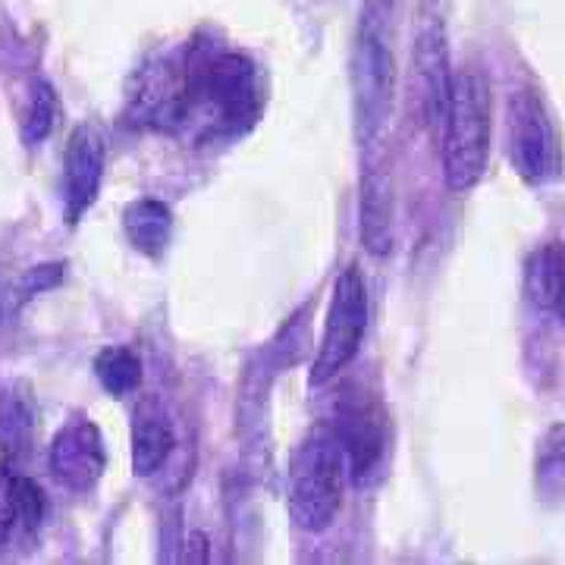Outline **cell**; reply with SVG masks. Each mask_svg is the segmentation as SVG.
<instances>
[{
	"instance_id": "6da1fadb",
	"label": "cell",
	"mask_w": 565,
	"mask_h": 565,
	"mask_svg": "<svg viewBox=\"0 0 565 565\" xmlns=\"http://www.w3.org/2000/svg\"><path fill=\"white\" fill-rule=\"evenodd\" d=\"M262 114V79L255 63L236 51H189L180 61L177 129L195 136H243Z\"/></svg>"
},
{
	"instance_id": "7a4b0ae2",
	"label": "cell",
	"mask_w": 565,
	"mask_h": 565,
	"mask_svg": "<svg viewBox=\"0 0 565 565\" xmlns=\"http://www.w3.org/2000/svg\"><path fill=\"white\" fill-rule=\"evenodd\" d=\"M396 0H364L352 39L349 85L355 139L364 148L384 136L396 104V54H393Z\"/></svg>"
},
{
	"instance_id": "3957f363",
	"label": "cell",
	"mask_w": 565,
	"mask_h": 565,
	"mask_svg": "<svg viewBox=\"0 0 565 565\" xmlns=\"http://www.w3.org/2000/svg\"><path fill=\"white\" fill-rule=\"evenodd\" d=\"M493 139V92L484 70L462 66L452 79V102L444 122V177L452 192H471L484 180Z\"/></svg>"
},
{
	"instance_id": "277c9868",
	"label": "cell",
	"mask_w": 565,
	"mask_h": 565,
	"mask_svg": "<svg viewBox=\"0 0 565 565\" xmlns=\"http://www.w3.org/2000/svg\"><path fill=\"white\" fill-rule=\"evenodd\" d=\"M349 475L343 446L330 434V427H318L296 446L289 471H286V512L289 522L321 534L333 525L343 505V484Z\"/></svg>"
},
{
	"instance_id": "5b68a950",
	"label": "cell",
	"mask_w": 565,
	"mask_h": 565,
	"mask_svg": "<svg viewBox=\"0 0 565 565\" xmlns=\"http://www.w3.org/2000/svg\"><path fill=\"white\" fill-rule=\"evenodd\" d=\"M505 136L509 161L527 185H550L563 177L565 154L559 126L537 85H522L509 95Z\"/></svg>"
},
{
	"instance_id": "8992f818",
	"label": "cell",
	"mask_w": 565,
	"mask_h": 565,
	"mask_svg": "<svg viewBox=\"0 0 565 565\" xmlns=\"http://www.w3.org/2000/svg\"><path fill=\"white\" fill-rule=\"evenodd\" d=\"M364 333H367V282L362 270L349 264L333 280L321 345L311 362V386H323L333 377H340L345 367L355 362Z\"/></svg>"
},
{
	"instance_id": "52a82bcc",
	"label": "cell",
	"mask_w": 565,
	"mask_h": 565,
	"mask_svg": "<svg viewBox=\"0 0 565 565\" xmlns=\"http://www.w3.org/2000/svg\"><path fill=\"white\" fill-rule=\"evenodd\" d=\"M330 434L343 446L349 478L355 484H364L374 478L386 452V415L362 390H349L337 403V415L330 424Z\"/></svg>"
},
{
	"instance_id": "ba28073f",
	"label": "cell",
	"mask_w": 565,
	"mask_h": 565,
	"mask_svg": "<svg viewBox=\"0 0 565 565\" xmlns=\"http://www.w3.org/2000/svg\"><path fill=\"white\" fill-rule=\"evenodd\" d=\"M452 79L456 73L449 66L444 25L434 17H427L418 25L415 44H412V85H415V102L427 129H444L449 102H452Z\"/></svg>"
},
{
	"instance_id": "9c48e42d",
	"label": "cell",
	"mask_w": 565,
	"mask_h": 565,
	"mask_svg": "<svg viewBox=\"0 0 565 565\" xmlns=\"http://www.w3.org/2000/svg\"><path fill=\"white\" fill-rule=\"evenodd\" d=\"M47 465L54 478L70 490H92L102 481L107 468V449L98 424L92 418H70L54 434V444L47 452Z\"/></svg>"
},
{
	"instance_id": "30bf717a",
	"label": "cell",
	"mask_w": 565,
	"mask_h": 565,
	"mask_svg": "<svg viewBox=\"0 0 565 565\" xmlns=\"http://www.w3.org/2000/svg\"><path fill=\"white\" fill-rule=\"evenodd\" d=\"M104 180V139L88 122L73 129L63 158V214L70 223H79L102 192Z\"/></svg>"
},
{
	"instance_id": "8fae6325",
	"label": "cell",
	"mask_w": 565,
	"mask_h": 565,
	"mask_svg": "<svg viewBox=\"0 0 565 565\" xmlns=\"http://www.w3.org/2000/svg\"><path fill=\"white\" fill-rule=\"evenodd\" d=\"M44 490L32 478L0 462V553L39 534L44 522Z\"/></svg>"
},
{
	"instance_id": "7c38bea8",
	"label": "cell",
	"mask_w": 565,
	"mask_h": 565,
	"mask_svg": "<svg viewBox=\"0 0 565 565\" xmlns=\"http://www.w3.org/2000/svg\"><path fill=\"white\" fill-rule=\"evenodd\" d=\"M396 243L393 182L384 170H371L362 182V245L367 255L386 258Z\"/></svg>"
},
{
	"instance_id": "4fadbf2b",
	"label": "cell",
	"mask_w": 565,
	"mask_h": 565,
	"mask_svg": "<svg viewBox=\"0 0 565 565\" xmlns=\"http://www.w3.org/2000/svg\"><path fill=\"white\" fill-rule=\"evenodd\" d=\"M39 427V405L32 386L13 381L0 390V452L3 459H25L35 444Z\"/></svg>"
},
{
	"instance_id": "5bb4252c",
	"label": "cell",
	"mask_w": 565,
	"mask_h": 565,
	"mask_svg": "<svg viewBox=\"0 0 565 565\" xmlns=\"http://www.w3.org/2000/svg\"><path fill=\"white\" fill-rule=\"evenodd\" d=\"M173 446H177V434L167 415L154 403L141 405L132 424V471L139 478L158 475L170 459Z\"/></svg>"
},
{
	"instance_id": "9a60e30c",
	"label": "cell",
	"mask_w": 565,
	"mask_h": 565,
	"mask_svg": "<svg viewBox=\"0 0 565 565\" xmlns=\"http://www.w3.org/2000/svg\"><path fill=\"white\" fill-rule=\"evenodd\" d=\"M527 299L553 311L565 327V245H541L525 267Z\"/></svg>"
},
{
	"instance_id": "2e32d148",
	"label": "cell",
	"mask_w": 565,
	"mask_h": 565,
	"mask_svg": "<svg viewBox=\"0 0 565 565\" xmlns=\"http://www.w3.org/2000/svg\"><path fill=\"white\" fill-rule=\"evenodd\" d=\"M122 230L141 255L161 258L173 236V211L158 199H139L122 211Z\"/></svg>"
},
{
	"instance_id": "e0dca14e",
	"label": "cell",
	"mask_w": 565,
	"mask_h": 565,
	"mask_svg": "<svg viewBox=\"0 0 565 565\" xmlns=\"http://www.w3.org/2000/svg\"><path fill=\"white\" fill-rule=\"evenodd\" d=\"M95 377L110 396H129L141 384V359L126 345H107L95 355Z\"/></svg>"
},
{
	"instance_id": "ac0fdd59",
	"label": "cell",
	"mask_w": 565,
	"mask_h": 565,
	"mask_svg": "<svg viewBox=\"0 0 565 565\" xmlns=\"http://www.w3.org/2000/svg\"><path fill=\"white\" fill-rule=\"evenodd\" d=\"M57 117H61V102H57L54 85L44 79H35L32 82V92H29L25 114H22V141H25L29 148L41 145V141L54 132Z\"/></svg>"
},
{
	"instance_id": "d6986e66",
	"label": "cell",
	"mask_w": 565,
	"mask_h": 565,
	"mask_svg": "<svg viewBox=\"0 0 565 565\" xmlns=\"http://www.w3.org/2000/svg\"><path fill=\"white\" fill-rule=\"evenodd\" d=\"M537 493L544 500L565 497V424L550 427L537 449Z\"/></svg>"
},
{
	"instance_id": "ffe728a7",
	"label": "cell",
	"mask_w": 565,
	"mask_h": 565,
	"mask_svg": "<svg viewBox=\"0 0 565 565\" xmlns=\"http://www.w3.org/2000/svg\"><path fill=\"white\" fill-rule=\"evenodd\" d=\"M63 270H66V264L61 262H51V264H41V267H32V270H25L20 280L10 286V292L7 296H0V302L7 305V311L10 315H17L22 305L29 302L32 296H39L44 289H51V286H57L63 280Z\"/></svg>"
}]
</instances>
